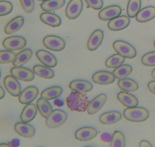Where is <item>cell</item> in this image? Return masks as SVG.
<instances>
[{"label": "cell", "mask_w": 155, "mask_h": 147, "mask_svg": "<svg viewBox=\"0 0 155 147\" xmlns=\"http://www.w3.org/2000/svg\"><path fill=\"white\" fill-rule=\"evenodd\" d=\"M90 103L86 93L72 91L66 98L67 107L72 111L84 112Z\"/></svg>", "instance_id": "1"}, {"label": "cell", "mask_w": 155, "mask_h": 147, "mask_svg": "<svg viewBox=\"0 0 155 147\" xmlns=\"http://www.w3.org/2000/svg\"><path fill=\"white\" fill-rule=\"evenodd\" d=\"M123 116L130 122L139 123L145 121L149 118V112L144 108H127L123 112Z\"/></svg>", "instance_id": "2"}, {"label": "cell", "mask_w": 155, "mask_h": 147, "mask_svg": "<svg viewBox=\"0 0 155 147\" xmlns=\"http://www.w3.org/2000/svg\"><path fill=\"white\" fill-rule=\"evenodd\" d=\"M113 47L118 54L127 59H133L136 56V50L130 43L123 40H116L113 43Z\"/></svg>", "instance_id": "3"}, {"label": "cell", "mask_w": 155, "mask_h": 147, "mask_svg": "<svg viewBox=\"0 0 155 147\" xmlns=\"http://www.w3.org/2000/svg\"><path fill=\"white\" fill-rule=\"evenodd\" d=\"M43 43L44 46L48 50L55 52L62 51L65 47V40L58 36H47L44 38Z\"/></svg>", "instance_id": "4"}, {"label": "cell", "mask_w": 155, "mask_h": 147, "mask_svg": "<svg viewBox=\"0 0 155 147\" xmlns=\"http://www.w3.org/2000/svg\"><path fill=\"white\" fill-rule=\"evenodd\" d=\"M67 120V115L65 111L57 109L53 111L46 120V124L49 128H56L62 125Z\"/></svg>", "instance_id": "5"}, {"label": "cell", "mask_w": 155, "mask_h": 147, "mask_svg": "<svg viewBox=\"0 0 155 147\" xmlns=\"http://www.w3.org/2000/svg\"><path fill=\"white\" fill-rule=\"evenodd\" d=\"M2 46L5 50L10 51L21 50L26 46V40L20 36L7 37L2 42Z\"/></svg>", "instance_id": "6"}, {"label": "cell", "mask_w": 155, "mask_h": 147, "mask_svg": "<svg viewBox=\"0 0 155 147\" xmlns=\"http://www.w3.org/2000/svg\"><path fill=\"white\" fill-rule=\"evenodd\" d=\"M10 73L18 80L23 81V82H31L34 80L35 76L34 72L31 71V70L21 67H14L12 68Z\"/></svg>", "instance_id": "7"}, {"label": "cell", "mask_w": 155, "mask_h": 147, "mask_svg": "<svg viewBox=\"0 0 155 147\" xmlns=\"http://www.w3.org/2000/svg\"><path fill=\"white\" fill-rule=\"evenodd\" d=\"M83 9L81 0H70L65 9V15L70 20L77 19L81 15Z\"/></svg>", "instance_id": "8"}, {"label": "cell", "mask_w": 155, "mask_h": 147, "mask_svg": "<svg viewBox=\"0 0 155 147\" xmlns=\"http://www.w3.org/2000/svg\"><path fill=\"white\" fill-rule=\"evenodd\" d=\"M4 85L6 91L13 97H18L21 92V87L17 79L12 76H7L4 79Z\"/></svg>", "instance_id": "9"}, {"label": "cell", "mask_w": 155, "mask_h": 147, "mask_svg": "<svg viewBox=\"0 0 155 147\" xmlns=\"http://www.w3.org/2000/svg\"><path fill=\"white\" fill-rule=\"evenodd\" d=\"M121 13V7L119 5H110L101 10L98 14V18L102 21H110L120 16Z\"/></svg>", "instance_id": "10"}, {"label": "cell", "mask_w": 155, "mask_h": 147, "mask_svg": "<svg viewBox=\"0 0 155 147\" xmlns=\"http://www.w3.org/2000/svg\"><path fill=\"white\" fill-rule=\"evenodd\" d=\"M38 95V88L35 86H29L23 90L18 96V101L22 104H28L34 101Z\"/></svg>", "instance_id": "11"}, {"label": "cell", "mask_w": 155, "mask_h": 147, "mask_svg": "<svg viewBox=\"0 0 155 147\" xmlns=\"http://www.w3.org/2000/svg\"><path fill=\"white\" fill-rule=\"evenodd\" d=\"M115 76L113 73L108 71H99L95 73L92 76V81L95 84L107 85L112 84L115 81Z\"/></svg>", "instance_id": "12"}, {"label": "cell", "mask_w": 155, "mask_h": 147, "mask_svg": "<svg viewBox=\"0 0 155 147\" xmlns=\"http://www.w3.org/2000/svg\"><path fill=\"white\" fill-rule=\"evenodd\" d=\"M130 24V19L126 15L118 16L109 22L108 28L110 31H119L127 28Z\"/></svg>", "instance_id": "13"}, {"label": "cell", "mask_w": 155, "mask_h": 147, "mask_svg": "<svg viewBox=\"0 0 155 147\" xmlns=\"http://www.w3.org/2000/svg\"><path fill=\"white\" fill-rule=\"evenodd\" d=\"M97 135V131L96 129L91 127H85L80 128L74 133V137L79 141H89L94 139Z\"/></svg>", "instance_id": "14"}, {"label": "cell", "mask_w": 155, "mask_h": 147, "mask_svg": "<svg viewBox=\"0 0 155 147\" xmlns=\"http://www.w3.org/2000/svg\"><path fill=\"white\" fill-rule=\"evenodd\" d=\"M36 56L38 60L44 66L50 68H53L57 65V60L55 57L54 55L52 54L50 52L47 50H40L37 51Z\"/></svg>", "instance_id": "15"}, {"label": "cell", "mask_w": 155, "mask_h": 147, "mask_svg": "<svg viewBox=\"0 0 155 147\" xmlns=\"http://www.w3.org/2000/svg\"><path fill=\"white\" fill-rule=\"evenodd\" d=\"M107 97L105 94H101L90 101L87 107V111L88 115H93L97 113L103 108L107 101Z\"/></svg>", "instance_id": "16"}, {"label": "cell", "mask_w": 155, "mask_h": 147, "mask_svg": "<svg viewBox=\"0 0 155 147\" xmlns=\"http://www.w3.org/2000/svg\"><path fill=\"white\" fill-rule=\"evenodd\" d=\"M117 99L126 108H134L138 105V100L132 94L127 91H120L117 94Z\"/></svg>", "instance_id": "17"}, {"label": "cell", "mask_w": 155, "mask_h": 147, "mask_svg": "<svg viewBox=\"0 0 155 147\" xmlns=\"http://www.w3.org/2000/svg\"><path fill=\"white\" fill-rule=\"evenodd\" d=\"M104 40V32L101 30H96L91 34L87 41V49L90 51H94L99 47Z\"/></svg>", "instance_id": "18"}, {"label": "cell", "mask_w": 155, "mask_h": 147, "mask_svg": "<svg viewBox=\"0 0 155 147\" xmlns=\"http://www.w3.org/2000/svg\"><path fill=\"white\" fill-rule=\"evenodd\" d=\"M15 131L25 138H31L35 135V130L29 124L25 122H19L15 125Z\"/></svg>", "instance_id": "19"}, {"label": "cell", "mask_w": 155, "mask_h": 147, "mask_svg": "<svg viewBox=\"0 0 155 147\" xmlns=\"http://www.w3.org/2000/svg\"><path fill=\"white\" fill-rule=\"evenodd\" d=\"M69 88L72 91H78V92H89L93 88V85L91 82L85 80H74L70 82Z\"/></svg>", "instance_id": "20"}, {"label": "cell", "mask_w": 155, "mask_h": 147, "mask_svg": "<svg viewBox=\"0 0 155 147\" xmlns=\"http://www.w3.org/2000/svg\"><path fill=\"white\" fill-rule=\"evenodd\" d=\"M155 18V7L147 6L140 10L135 16L136 21L141 23H145Z\"/></svg>", "instance_id": "21"}, {"label": "cell", "mask_w": 155, "mask_h": 147, "mask_svg": "<svg viewBox=\"0 0 155 147\" xmlns=\"http://www.w3.org/2000/svg\"><path fill=\"white\" fill-rule=\"evenodd\" d=\"M37 107L36 104L30 103L28 104L25 108L21 115V121L22 122L28 123L35 118L37 113Z\"/></svg>", "instance_id": "22"}, {"label": "cell", "mask_w": 155, "mask_h": 147, "mask_svg": "<svg viewBox=\"0 0 155 147\" xmlns=\"http://www.w3.org/2000/svg\"><path fill=\"white\" fill-rule=\"evenodd\" d=\"M122 119V115L119 111H109L100 117V122L104 125H110L118 123Z\"/></svg>", "instance_id": "23"}, {"label": "cell", "mask_w": 155, "mask_h": 147, "mask_svg": "<svg viewBox=\"0 0 155 147\" xmlns=\"http://www.w3.org/2000/svg\"><path fill=\"white\" fill-rule=\"evenodd\" d=\"M25 23V19L22 16H17L12 20L10 21L5 27L4 31L6 34H12L17 32L22 28Z\"/></svg>", "instance_id": "24"}, {"label": "cell", "mask_w": 155, "mask_h": 147, "mask_svg": "<svg viewBox=\"0 0 155 147\" xmlns=\"http://www.w3.org/2000/svg\"><path fill=\"white\" fill-rule=\"evenodd\" d=\"M40 19H41V22H44V24L49 25V26L53 27V28L60 26L61 23H62V20L57 15L48 12L42 13L40 15Z\"/></svg>", "instance_id": "25"}, {"label": "cell", "mask_w": 155, "mask_h": 147, "mask_svg": "<svg viewBox=\"0 0 155 147\" xmlns=\"http://www.w3.org/2000/svg\"><path fill=\"white\" fill-rule=\"evenodd\" d=\"M32 50L31 49H25L16 54L12 64L14 67H21L26 64L32 57Z\"/></svg>", "instance_id": "26"}, {"label": "cell", "mask_w": 155, "mask_h": 147, "mask_svg": "<svg viewBox=\"0 0 155 147\" xmlns=\"http://www.w3.org/2000/svg\"><path fill=\"white\" fill-rule=\"evenodd\" d=\"M33 72L36 76L45 79H51L54 77L55 73L52 69L46 66L36 65L33 68Z\"/></svg>", "instance_id": "27"}, {"label": "cell", "mask_w": 155, "mask_h": 147, "mask_svg": "<svg viewBox=\"0 0 155 147\" xmlns=\"http://www.w3.org/2000/svg\"><path fill=\"white\" fill-rule=\"evenodd\" d=\"M37 107L40 115L42 116V118H46V119L53 112V108H52L51 104L47 100L44 99L43 97L37 99Z\"/></svg>", "instance_id": "28"}, {"label": "cell", "mask_w": 155, "mask_h": 147, "mask_svg": "<svg viewBox=\"0 0 155 147\" xmlns=\"http://www.w3.org/2000/svg\"><path fill=\"white\" fill-rule=\"evenodd\" d=\"M117 85L120 89L127 92H134L138 89V84L133 79L128 78L119 79Z\"/></svg>", "instance_id": "29"}, {"label": "cell", "mask_w": 155, "mask_h": 147, "mask_svg": "<svg viewBox=\"0 0 155 147\" xmlns=\"http://www.w3.org/2000/svg\"><path fill=\"white\" fill-rule=\"evenodd\" d=\"M65 0H47L41 4V8L44 12H53L62 8L65 5Z\"/></svg>", "instance_id": "30"}, {"label": "cell", "mask_w": 155, "mask_h": 147, "mask_svg": "<svg viewBox=\"0 0 155 147\" xmlns=\"http://www.w3.org/2000/svg\"><path fill=\"white\" fill-rule=\"evenodd\" d=\"M62 94V88L59 86H53L44 90L41 92V97L47 101L56 99Z\"/></svg>", "instance_id": "31"}, {"label": "cell", "mask_w": 155, "mask_h": 147, "mask_svg": "<svg viewBox=\"0 0 155 147\" xmlns=\"http://www.w3.org/2000/svg\"><path fill=\"white\" fill-rule=\"evenodd\" d=\"M132 72V67L128 64L121 65L120 67L114 69L113 74L115 78L117 79H123L127 78L129 75H131Z\"/></svg>", "instance_id": "32"}, {"label": "cell", "mask_w": 155, "mask_h": 147, "mask_svg": "<svg viewBox=\"0 0 155 147\" xmlns=\"http://www.w3.org/2000/svg\"><path fill=\"white\" fill-rule=\"evenodd\" d=\"M126 58L124 56H121L120 54H114L113 56H110L108 59L106 60L105 66L109 69H116L117 67L123 65V63L125 62Z\"/></svg>", "instance_id": "33"}, {"label": "cell", "mask_w": 155, "mask_h": 147, "mask_svg": "<svg viewBox=\"0 0 155 147\" xmlns=\"http://www.w3.org/2000/svg\"><path fill=\"white\" fill-rule=\"evenodd\" d=\"M141 0H129L127 5V15L129 18H134L136 16L138 12L141 10Z\"/></svg>", "instance_id": "34"}, {"label": "cell", "mask_w": 155, "mask_h": 147, "mask_svg": "<svg viewBox=\"0 0 155 147\" xmlns=\"http://www.w3.org/2000/svg\"><path fill=\"white\" fill-rule=\"evenodd\" d=\"M126 139L120 131H115L110 141V147H125Z\"/></svg>", "instance_id": "35"}, {"label": "cell", "mask_w": 155, "mask_h": 147, "mask_svg": "<svg viewBox=\"0 0 155 147\" xmlns=\"http://www.w3.org/2000/svg\"><path fill=\"white\" fill-rule=\"evenodd\" d=\"M16 55L10 50H1L0 51V64L12 63L14 61Z\"/></svg>", "instance_id": "36"}, {"label": "cell", "mask_w": 155, "mask_h": 147, "mask_svg": "<svg viewBox=\"0 0 155 147\" xmlns=\"http://www.w3.org/2000/svg\"><path fill=\"white\" fill-rule=\"evenodd\" d=\"M141 63L145 67H155V51L144 54L141 57Z\"/></svg>", "instance_id": "37"}, {"label": "cell", "mask_w": 155, "mask_h": 147, "mask_svg": "<svg viewBox=\"0 0 155 147\" xmlns=\"http://www.w3.org/2000/svg\"><path fill=\"white\" fill-rule=\"evenodd\" d=\"M13 9L12 4L7 1H0V16H5L12 12Z\"/></svg>", "instance_id": "38"}, {"label": "cell", "mask_w": 155, "mask_h": 147, "mask_svg": "<svg viewBox=\"0 0 155 147\" xmlns=\"http://www.w3.org/2000/svg\"><path fill=\"white\" fill-rule=\"evenodd\" d=\"M22 9L26 13H31L34 9V0H20Z\"/></svg>", "instance_id": "39"}, {"label": "cell", "mask_w": 155, "mask_h": 147, "mask_svg": "<svg viewBox=\"0 0 155 147\" xmlns=\"http://www.w3.org/2000/svg\"><path fill=\"white\" fill-rule=\"evenodd\" d=\"M88 8H91L94 10L101 9L104 5L103 0H85Z\"/></svg>", "instance_id": "40"}, {"label": "cell", "mask_w": 155, "mask_h": 147, "mask_svg": "<svg viewBox=\"0 0 155 147\" xmlns=\"http://www.w3.org/2000/svg\"><path fill=\"white\" fill-rule=\"evenodd\" d=\"M147 88L149 91L155 95V81H150L147 85Z\"/></svg>", "instance_id": "41"}, {"label": "cell", "mask_w": 155, "mask_h": 147, "mask_svg": "<svg viewBox=\"0 0 155 147\" xmlns=\"http://www.w3.org/2000/svg\"><path fill=\"white\" fill-rule=\"evenodd\" d=\"M101 139H102L104 141H105V142H110V141H111L112 136H110L109 133H104V134H102V136H101Z\"/></svg>", "instance_id": "42"}, {"label": "cell", "mask_w": 155, "mask_h": 147, "mask_svg": "<svg viewBox=\"0 0 155 147\" xmlns=\"http://www.w3.org/2000/svg\"><path fill=\"white\" fill-rule=\"evenodd\" d=\"M139 147H153L151 144L146 140H142L140 142Z\"/></svg>", "instance_id": "43"}, {"label": "cell", "mask_w": 155, "mask_h": 147, "mask_svg": "<svg viewBox=\"0 0 155 147\" xmlns=\"http://www.w3.org/2000/svg\"><path fill=\"white\" fill-rule=\"evenodd\" d=\"M12 147H17L19 145V140L18 139H14V140L12 142V143L10 144Z\"/></svg>", "instance_id": "44"}, {"label": "cell", "mask_w": 155, "mask_h": 147, "mask_svg": "<svg viewBox=\"0 0 155 147\" xmlns=\"http://www.w3.org/2000/svg\"><path fill=\"white\" fill-rule=\"evenodd\" d=\"M4 97H5V91L2 87L0 86V100L2 99Z\"/></svg>", "instance_id": "45"}, {"label": "cell", "mask_w": 155, "mask_h": 147, "mask_svg": "<svg viewBox=\"0 0 155 147\" xmlns=\"http://www.w3.org/2000/svg\"><path fill=\"white\" fill-rule=\"evenodd\" d=\"M54 104H56V105L59 106V107H61V106L63 105V102H62V101H59V100L58 99H56V101H54Z\"/></svg>", "instance_id": "46"}, {"label": "cell", "mask_w": 155, "mask_h": 147, "mask_svg": "<svg viewBox=\"0 0 155 147\" xmlns=\"http://www.w3.org/2000/svg\"><path fill=\"white\" fill-rule=\"evenodd\" d=\"M0 147H12L10 144L8 143H1L0 144Z\"/></svg>", "instance_id": "47"}, {"label": "cell", "mask_w": 155, "mask_h": 147, "mask_svg": "<svg viewBox=\"0 0 155 147\" xmlns=\"http://www.w3.org/2000/svg\"><path fill=\"white\" fill-rule=\"evenodd\" d=\"M151 77L155 80V69H153L151 72Z\"/></svg>", "instance_id": "48"}, {"label": "cell", "mask_w": 155, "mask_h": 147, "mask_svg": "<svg viewBox=\"0 0 155 147\" xmlns=\"http://www.w3.org/2000/svg\"><path fill=\"white\" fill-rule=\"evenodd\" d=\"M38 1H43V2H45V1H47V0H38Z\"/></svg>", "instance_id": "49"}, {"label": "cell", "mask_w": 155, "mask_h": 147, "mask_svg": "<svg viewBox=\"0 0 155 147\" xmlns=\"http://www.w3.org/2000/svg\"><path fill=\"white\" fill-rule=\"evenodd\" d=\"M153 46L155 47V40H154V41H153Z\"/></svg>", "instance_id": "50"}, {"label": "cell", "mask_w": 155, "mask_h": 147, "mask_svg": "<svg viewBox=\"0 0 155 147\" xmlns=\"http://www.w3.org/2000/svg\"><path fill=\"white\" fill-rule=\"evenodd\" d=\"M0 78H1V70H0Z\"/></svg>", "instance_id": "51"}, {"label": "cell", "mask_w": 155, "mask_h": 147, "mask_svg": "<svg viewBox=\"0 0 155 147\" xmlns=\"http://www.w3.org/2000/svg\"><path fill=\"white\" fill-rule=\"evenodd\" d=\"M85 147H91V146H85Z\"/></svg>", "instance_id": "52"}, {"label": "cell", "mask_w": 155, "mask_h": 147, "mask_svg": "<svg viewBox=\"0 0 155 147\" xmlns=\"http://www.w3.org/2000/svg\"><path fill=\"white\" fill-rule=\"evenodd\" d=\"M3 1H6V0H3Z\"/></svg>", "instance_id": "53"}]
</instances>
